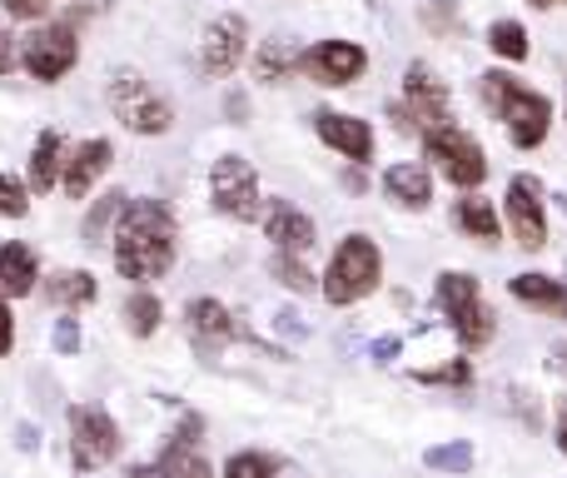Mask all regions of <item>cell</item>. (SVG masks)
<instances>
[{"instance_id":"cell-41","label":"cell","mask_w":567,"mask_h":478,"mask_svg":"<svg viewBox=\"0 0 567 478\" xmlns=\"http://www.w3.org/2000/svg\"><path fill=\"white\" fill-rule=\"evenodd\" d=\"M16 444H20V449H40V429H30V424H20V429H16Z\"/></svg>"},{"instance_id":"cell-29","label":"cell","mask_w":567,"mask_h":478,"mask_svg":"<svg viewBox=\"0 0 567 478\" xmlns=\"http://www.w3.org/2000/svg\"><path fill=\"white\" fill-rule=\"evenodd\" d=\"M225 478H279V459H275V454H259V449L229 454Z\"/></svg>"},{"instance_id":"cell-46","label":"cell","mask_w":567,"mask_h":478,"mask_svg":"<svg viewBox=\"0 0 567 478\" xmlns=\"http://www.w3.org/2000/svg\"><path fill=\"white\" fill-rule=\"evenodd\" d=\"M533 6H553V0H533Z\"/></svg>"},{"instance_id":"cell-20","label":"cell","mask_w":567,"mask_h":478,"mask_svg":"<svg viewBox=\"0 0 567 478\" xmlns=\"http://www.w3.org/2000/svg\"><path fill=\"white\" fill-rule=\"evenodd\" d=\"M383 190H389V200L403 210H423L433 200V180L423 165H393L389 175H383Z\"/></svg>"},{"instance_id":"cell-44","label":"cell","mask_w":567,"mask_h":478,"mask_svg":"<svg viewBox=\"0 0 567 478\" xmlns=\"http://www.w3.org/2000/svg\"><path fill=\"white\" fill-rule=\"evenodd\" d=\"M558 449L567 454V399H563V409H558Z\"/></svg>"},{"instance_id":"cell-3","label":"cell","mask_w":567,"mask_h":478,"mask_svg":"<svg viewBox=\"0 0 567 478\" xmlns=\"http://www.w3.org/2000/svg\"><path fill=\"white\" fill-rule=\"evenodd\" d=\"M383 279V254L369 235H349L333 250L329 269H323V299L329 304H359L379 289Z\"/></svg>"},{"instance_id":"cell-5","label":"cell","mask_w":567,"mask_h":478,"mask_svg":"<svg viewBox=\"0 0 567 478\" xmlns=\"http://www.w3.org/2000/svg\"><path fill=\"white\" fill-rule=\"evenodd\" d=\"M65 424H70V464H75V474H95L105 464H115L125 439H120V424L100 404H75Z\"/></svg>"},{"instance_id":"cell-6","label":"cell","mask_w":567,"mask_h":478,"mask_svg":"<svg viewBox=\"0 0 567 478\" xmlns=\"http://www.w3.org/2000/svg\"><path fill=\"white\" fill-rule=\"evenodd\" d=\"M110 105H115V115L125 120L135 135H165V130L175 125V110L159 95H150L140 70H115V75H110Z\"/></svg>"},{"instance_id":"cell-34","label":"cell","mask_w":567,"mask_h":478,"mask_svg":"<svg viewBox=\"0 0 567 478\" xmlns=\"http://www.w3.org/2000/svg\"><path fill=\"white\" fill-rule=\"evenodd\" d=\"M50 344H55V354H80V344H85V334H80L75 314H65V319H55V334H50Z\"/></svg>"},{"instance_id":"cell-25","label":"cell","mask_w":567,"mask_h":478,"mask_svg":"<svg viewBox=\"0 0 567 478\" xmlns=\"http://www.w3.org/2000/svg\"><path fill=\"white\" fill-rule=\"evenodd\" d=\"M159 469H165V478H215V469H209L189 444H175V439H169L165 454H159Z\"/></svg>"},{"instance_id":"cell-39","label":"cell","mask_w":567,"mask_h":478,"mask_svg":"<svg viewBox=\"0 0 567 478\" xmlns=\"http://www.w3.org/2000/svg\"><path fill=\"white\" fill-rule=\"evenodd\" d=\"M399 349H403V339H399V334H383V339L373 344V359H379V364H389V359H399Z\"/></svg>"},{"instance_id":"cell-32","label":"cell","mask_w":567,"mask_h":478,"mask_svg":"<svg viewBox=\"0 0 567 478\" xmlns=\"http://www.w3.org/2000/svg\"><path fill=\"white\" fill-rule=\"evenodd\" d=\"M30 210V190L20 185L16 175H0V215H10V220H20Z\"/></svg>"},{"instance_id":"cell-42","label":"cell","mask_w":567,"mask_h":478,"mask_svg":"<svg viewBox=\"0 0 567 478\" xmlns=\"http://www.w3.org/2000/svg\"><path fill=\"white\" fill-rule=\"evenodd\" d=\"M279 329H284V334H303L299 314H293V309H279Z\"/></svg>"},{"instance_id":"cell-40","label":"cell","mask_w":567,"mask_h":478,"mask_svg":"<svg viewBox=\"0 0 567 478\" xmlns=\"http://www.w3.org/2000/svg\"><path fill=\"white\" fill-rule=\"evenodd\" d=\"M6 70H16V35L0 26V75H6Z\"/></svg>"},{"instance_id":"cell-11","label":"cell","mask_w":567,"mask_h":478,"mask_svg":"<svg viewBox=\"0 0 567 478\" xmlns=\"http://www.w3.org/2000/svg\"><path fill=\"white\" fill-rule=\"evenodd\" d=\"M299 70L319 85H353L369 70V50L353 45V40H319L299 55Z\"/></svg>"},{"instance_id":"cell-10","label":"cell","mask_w":567,"mask_h":478,"mask_svg":"<svg viewBox=\"0 0 567 478\" xmlns=\"http://www.w3.org/2000/svg\"><path fill=\"white\" fill-rule=\"evenodd\" d=\"M20 60H25V70L35 80L55 85L65 70H75L80 40H75V30L70 26H40V30H30V35L20 40Z\"/></svg>"},{"instance_id":"cell-27","label":"cell","mask_w":567,"mask_h":478,"mask_svg":"<svg viewBox=\"0 0 567 478\" xmlns=\"http://www.w3.org/2000/svg\"><path fill=\"white\" fill-rule=\"evenodd\" d=\"M488 45H493V55H503V60H528V30H523L518 20H493Z\"/></svg>"},{"instance_id":"cell-26","label":"cell","mask_w":567,"mask_h":478,"mask_svg":"<svg viewBox=\"0 0 567 478\" xmlns=\"http://www.w3.org/2000/svg\"><path fill=\"white\" fill-rule=\"evenodd\" d=\"M125 205H130V195H120V190L100 195V205L90 210V220H85V240H90V244H105V230H110V225H120Z\"/></svg>"},{"instance_id":"cell-36","label":"cell","mask_w":567,"mask_h":478,"mask_svg":"<svg viewBox=\"0 0 567 478\" xmlns=\"http://www.w3.org/2000/svg\"><path fill=\"white\" fill-rule=\"evenodd\" d=\"M199 434H205V419H199V414H179V424H175V434H169V439H175V444H189V449H195Z\"/></svg>"},{"instance_id":"cell-22","label":"cell","mask_w":567,"mask_h":478,"mask_svg":"<svg viewBox=\"0 0 567 478\" xmlns=\"http://www.w3.org/2000/svg\"><path fill=\"white\" fill-rule=\"evenodd\" d=\"M45 294L60 304V309H85V304H95L100 284L90 269H60V274H50Z\"/></svg>"},{"instance_id":"cell-30","label":"cell","mask_w":567,"mask_h":478,"mask_svg":"<svg viewBox=\"0 0 567 478\" xmlns=\"http://www.w3.org/2000/svg\"><path fill=\"white\" fill-rule=\"evenodd\" d=\"M423 464H429L433 474H468L473 469V444H439V449L423 454Z\"/></svg>"},{"instance_id":"cell-18","label":"cell","mask_w":567,"mask_h":478,"mask_svg":"<svg viewBox=\"0 0 567 478\" xmlns=\"http://www.w3.org/2000/svg\"><path fill=\"white\" fill-rule=\"evenodd\" d=\"M185 319H189V334H195L199 344H209V349H215V344H225V339H235V334H239L235 314H229L219 299H189Z\"/></svg>"},{"instance_id":"cell-15","label":"cell","mask_w":567,"mask_h":478,"mask_svg":"<svg viewBox=\"0 0 567 478\" xmlns=\"http://www.w3.org/2000/svg\"><path fill=\"white\" fill-rule=\"evenodd\" d=\"M110 140H85V145H75L65 155V175H60V185H65V195L70 200H85L90 195V185H95L100 175H105V165H110Z\"/></svg>"},{"instance_id":"cell-1","label":"cell","mask_w":567,"mask_h":478,"mask_svg":"<svg viewBox=\"0 0 567 478\" xmlns=\"http://www.w3.org/2000/svg\"><path fill=\"white\" fill-rule=\"evenodd\" d=\"M175 264V215L159 200H130L115 225V269L145 284Z\"/></svg>"},{"instance_id":"cell-37","label":"cell","mask_w":567,"mask_h":478,"mask_svg":"<svg viewBox=\"0 0 567 478\" xmlns=\"http://www.w3.org/2000/svg\"><path fill=\"white\" fill-rule=\"evenodd\" d=\"M16 349V314H10V304H6V294H0V359Z\"/></svg>"},{"instance_id":"cell-28","label":"cell","mask_w":567,"mask_h":478,"mask_svg":"<svg viewBox=\"0 0 567 478\" xmlns=\"http://www.w3.org/2000/svg\"><path fill=\"white\" fill-rule=\"evenodd\" d=\"M275 279L284 284V289H293V294H309L313 289V269L303 264V254H289V250H275Z\"/></svg>"},{"instance_id":"cell-35","label":"cell","mask_w":567,"mask_h":478,"mask_svg":"<svg viewBox=\"0 0 567 478\" xmlns=\"http://www.w3.org/2000/svg\"><path fill=\"white\" fill-rule=\"evenodd\" d=\"M423 20H429L433 30H453V20H458V0H423Z\"/></svg>"},{"instance_id":"cell-23","label":"cell","mask_w":567,"mask_h":478,"mask_svg":"<svg viewBox=\"0 0 567 478\" xmlns=\"http://www.w3.org/2000/svg\"><path fill=\"white\" fill-rule=\"evenodd\" d=\"M453 220H458L463 235H473V240H483V244H498V215H493L488 200H458Z\"/></svg>"},{"instance_id":"cell-21","label":"cell","mask_w":567,"mask_h":478,"mask_svg":"<svg viewBox=\"0 0 567 478\" xmlns=\"http://www.w3.org/2000/svg\"><path fill=\"white\" fill-rule=\"evenodd\" d=\"M60 175H65V140H60V130H45L35 140V155H30V185H35V195H45V190H55Z\"/></svg>"},{"instance_id":"cell-12","label":"cell","mask_w":567,"mask_h":478,"mask_svg":"<svg viewBox=\"0 0 567 478\" xmlns=\"http://www.w3.org/2000/svg\"><path fill=\"white\" fill-rule=\"evenodd\" d=\"M508 225L523 250H543L548 244V215H543V185L533 175H513L508 185Z\"/></svg>"},{"instance_id":"cell-43","label":"cell","mask_w":567,"mask_h":478,"mask_svg":"<svg viewBox=\"0 0 567 478\" xmlns=\"http://www.w3.org/2000/svg\"><path fill=\"white\" fill-rule=\"evenodd\" d=\"M125 478H165V469H159V464H135Z\"/></svg>"},{"instance_id":"cell-8","label":"cell","mask_w":567,"mask_h":478,"mask_svg":"<svg viewBox=\"0 0 567 478\" xmlns=\"http://www.w3.org/2000/svg\"><path fill=\"white\" fill-rule=\"evenodd\" d=\"M423 150H429V160L458 190H478L483 180H488V155H483V145L473 135H463V130H453V125L433 130V135H423Z\"/></svg>"},{"instance_id":"cell-9","label":"cell","mask_w":567,"mask_h":478,"mask_svg":"<svg viewBox=\"0 0 567 478\" xmlns=\"http://www.w3.org/2000/svg\"><path fill=\"white\" fill-rule=\"evenodd\" d=\"M209 200H215L219 215H235V220H259V180L255 165L245 155H219L215 170H209Z\"/></svg>"},{"instance_id":"cell-19","label":"cell","mask_w":567,"mask_h":478,"mask_svg":"<svg viewBox=\"0 0 567 478\" xmlns=\"http://www.w3.org/2000/svg\"><path fill=\"white\" fill-rule=\"evenodd\" d=\"M508 289H513V299L533 304V309L567 314V284H563V279H553V274H513Z\"/></svg>"},{"instance_id":"cell-33","label":"cell","mask_w":567,"mask_h":478,"mask_svg":"<svg viewBox=\"0 0 567 478\" xmlns=\"http://www.w3.org/2000/svg\"><path fill=\"white\" fill-rule=\"evenodd\" d=\"M413 379H419V384H468L473 379V364L468 359H453V364H443V369H419Z\"/></svg>"},{"instance_id":"cell-38","label":"cell","mask_w":567,"mask_h":478,"mask_svg":"<svg viewBox=\"0 0 567 478\" xmlns=\"http://www.w3.org/2000/svg\"><path fill=\"white\" fill-rule=\"evenodd\" d=\"M45 6H50V0H6V10H10V16H20V20L45 16Z\"/></svg>"},{"instance_id":"cell-16","label":"cell","mask_w":567,"mask_h":478,"mask_svg":"<svg viewBox=\"0 0 567 478\" xmlns=\"http://www.w3.org/2000/svg\"><path fill=\"white\" fill-rule=\"evenodd\" d=\"M265 230H269V240H275V250H289V254H309L313 244H319L313 220L303 215V210H293L289 200H275V205H269Z\"/></svg>"},{"instance_id":"cell-14","label":"cell","mask_w":567,"mask_h":478,"mask_svg":"<svg viewBox=\"0 0 567 478\" xmlns=\"http://www.w3.org/2000/svg\"><path fill=\"white\" fill-rule=\"evenodd\" d=\"M313 130H319L323 145L339 150V155H349L353 165H363V160L373 155V130H369V120H359V115L319 110V115H313Z\"/></svg>"},{"instance_id":"cell-31","label":"cell","mask_w":567,"mask_h":478,"mask_svg":"<svg viewBox=\"0 0 567 478\" xmlns=\"http://www.w3.org/2000/svg\"><path fill=\"white\" fill-rule=\"evenodd\" d=\"M293 65H299V55H293L284 40H269V45L259 50V80H284Z\"/></svg>"},{"instance_id":"cell-2","label":"cell","mask_w":567,"mask_h":478,"mask_svg":"<svg viewBox=\"0 0 567 478\" xmlns=\"http://www.w3.org/2000/svg\"><path fill=\"white\" fill-rule=\"evenodd\" d=\"M478 90H483V100H488L493 115L508 125V140L518 150H538L543 140H548V125H553V100L548 95L518 85V80L503 75V70H488Z\"/></svg>"},{"instance_id":"cell-17","label":"cell","mask_w":567,"mask_h":478,"mask_svg":"<svg viewBox=\"0 0 567 478\" xmlns=\"http://www.w3.org/2000/svg\"><path fill=\"white\" fill-rule=\"evenodd\" d=\"M35 274H40V260L30 244H20V240L0 244V294L6 299H20V294L35 289Z\"/></svg>"},{"instance_id":"cell-24","label":"cell","mask_w":567,"mask_h":478,"mask_svg":"<svg viewBox=\"0 0 567 478\" xmlns=\"http://www.w3.org/2000/svg\"><path fill=\"white\" fill-rule=\"evenodd\" d=\"M159 319H165V304H159V294L135 289L125 299V324H130V334H135V339H150V334L159 329Z\"/></svg>"},{"instance_id":"cell-45","label":"cell","mask_w":567,"mask_h":478,"mask_svg":"<svg viewBox=\"0 0 567 478\" xmlns=\"http://www.w3.org/2000/svg\"><path fill=\"white\" fill-rule=\"evenodd\" d=\"M553 369H567V344H558V349H553Z\"/></svg>"},{"instance_id":"cell-13","label":"cell","mask_w":567,"mask_h":478,"mask_svg":"<svg viewBox=\"0 0 567 478\" xmlns=\"http://www.w3.org/2000/svg\"><path fill=\"white\" fill-rule=\"evenodd\" d=\"M245 40H249V20L245 16H219L205 30V45H199V70L205 75H235V65L245 60Z\"/></svg>"},{"instance_id":"cell-4","label":"cell","mask_w":567,"mask_h":478,"mask_svg":"<svg viewBox=\"0 0 567 478\" xmlns=\"http://www.w3.org/2000/svg\"><path fill=\"white\" fill-rule=\"evenodd\" d=\"M433 294H439V309L453 319V334H458L468 349H483V344L493 339V309L483 304V289L473 274H463V269L439 274V289Z\"/></svg>"},{"instance_id":"cell-7","label":"cell","mask_w":567,"mask_h":478,"mask_svg":"<svg viewBox=\"0 0 567 478\" xmlns=\"http://www.w3.org/2000/svg\"><path fill=\"white\" fill-rule=\"evenodd\" d=\"M393 120L403 130H423V135L443 130L449 125V85L429 65H409L403 70V105H393Z\"/></svg>"}]
</instances>
